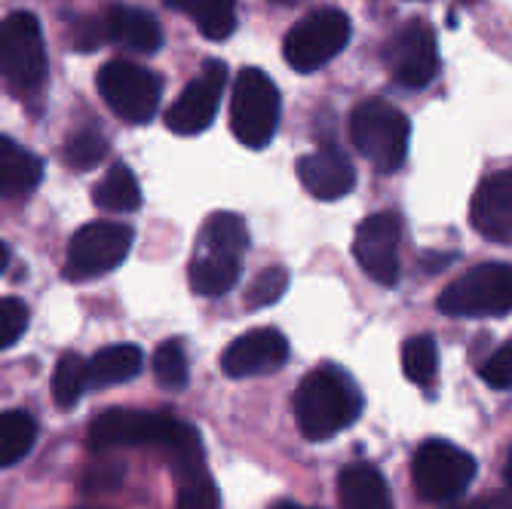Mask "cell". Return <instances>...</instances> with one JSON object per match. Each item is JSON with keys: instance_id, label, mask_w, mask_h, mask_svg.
Segmentation results:
<instances>
[{"instance_id": "cell-12", "label": "cell", "mask_w": 512, "mask_h": 509, "mask_svg": "<svg viewBox=\"0 0 512 509\" xmlns=\"http://www.w3.org/2000/svg\"><path fill=\"white\" fill-rule=\"evenodd\" d=\"M387 68L405 89H424L439 74L436 31L424 19H408L387 43Z\"/></svg>"}, {"instance_id": "cell-9", "label": "cell", "mask_w": 512, "mask_h": 509, "mask_svg": "<svg viewBox=\"0 0 512 509\" xmlns=\"http://www.w3.org/2000/svg\"><path fill=\"white\" fill-rule=\"evenodd\" d=\"M132 249V230L117 221H89L68 243L65 276L68 280H92L126 261Z\"/></svg>"}, {"instance_id": "cell-38", "label": "cell", "mask_w": 512, "mask_h": 509, "mask_svg": "<svg viewBox=\"0 0 512 509\" xmlns=\"http://www.w3.org/2000/svg\"><path fill=\"white\" fill-rule=\"evenodd\" d=\"M7 264H10V249H7L4 243H0V273L7 270Z\"/></svg>"}, {"instance_id": "cell-8", "label": "cell", "mask_w": 512, "mask_h": 509, "mask_svg": "<svg viewBox=\"0 0 512 509\" xmlns=\"http://www.w3.org/2000/svg\"><path fill=\"white\" fill-rule=\"evenodd\" d=\"M96 86L102 92V99L108 102V108L126 123H148L157 114L160 96H163L160 77L126 59L108 62L99 71Z\"/></svg>"}, {"instance_id": "cell-14", "label": "cell", "mask_w": 512, "mask_h": 509, "mask_svg": "<svg viewBox=\"0 0 512 509\" xmlns=\"http://www.w3.org/2000/svg\"><path fill=\"white\" fill-rule=\"evenodd\" d=\"M399 243H402V221L393 212L368 215L353 237V255L368 280L378 286L399 283Z\"/></svg>"}, {"instance_id": "cell-26", "label": "cell", "mask_w": 512, "mask_h": 509, "mask_svg": "<svg viewBox=\"0 0 512 509\" xmlns=\"http://www.w3.org/2000/svg\"><path fill=\"white\" fill-rule=\"evenodd\" d=\"M37 424L25 411H0V470L13 467L34 448Z\"/></svg>"}, {"instance_id": "cell-24", "label": "cell", "mask_w": 512, "mask_h": 509, "mask_svg": "<svg viewBox=\"0 0 512 509\" xmlns=\"http://www.w3.org/2000/svg\"><path fill=\"white\" fill-rule=\"evenodd\" d=\"M188 276H191V289L197 295L218 298V295H227L230 289L237 286V280H240V261L237 258L194 252Z\"/></svg>"}, {"instance_id": "cell-5", "label": "cell", "mask_w": 512, "mask_h": 509, "mask_svg": "<svg viewBox=\"0 0 512 509\" xmlns=\"http://www.w3.org/2000/svg\"><path fill=\"white\" fill-rule=\"evenodd\" d=\"M445 316H506L512 310V264H479L457 276L436 298Z\"/></svg>"}, {"instance_id": "cell-27", "label": "cell", "mask_w": 512, "mask_h": 509, "mask_svg": "<svg viewBox=\"0 0 512 509\" xmlns=\"http://www.w3.org/2000/svg\"><path fill=\"white\" fill-rule=\"evenodd\" d=\"M402 372L417 387H433L439 375V347L430 335L408 338L402 347Z\"/></svg>"}, {"instance_id": "cell-40", "label": "cell", "mask_w": 512, "mask_h": 509, "mask_svg": "<svg viewBox=\"0 0 512 509\" xmlns=\"http://www.w3.org/2000/svg\"><path fill=\"white\" fill-rule=\"evenodd\" d=\"M273 4H298V0H273Z\"/></svg>"}, {"instance_id": "cell-36", "label": "cell", "mask_w": 512, "mask_h": 509, "mask_svg": "<svg viewBox=\"0 0 512 509\" xmlns=\"http://www.w3.org/2000/svg\"><path fill=\"white\" fill-rule=\"evenodd\" d=\"M473 509H512V494H491L473 503Z\"/></svg>"}, {"instance_id": "cell-1", "label": "cell", "mask_w": 512, "mask_h": 509, "mask_svg": "<svg viewBox=\"0 0 512 509\" xmlns=\"http://www.w3.org/2000/svg\"><path fill=\"white\" fill-rule=\"evenodd\" d=\"M292 411L304 439L325 442L356 424L362 414V393L341 368L319 365L298 384Z\"/></svg>"}, {"instance_id": "cell-6", "label": "cell", "mask_w": 512, "mask_h": 509, "mask_svg": "<svg viewBox=\"0 0 512 509\" xmlns=\"http://www.w3.org/2000/svg\"><path fill=\"white\" fill-rule=\"evenodd\" d=\"M279 126V89L276 83L258 71V68H243L234 96H230V129L240 138L246 148H267Z\"/></svg>"}, {"instance_id": "cell-39", "label": "cell", "mask_w": 512, "mask_h": 509, "mask_svg": "<svg viewBox=\"0 0 512 509\" xmlns=\"http://www.w3.org/2000/svg\"><path fill=\"white\" fill-rule=\"evenodd\" d=\"M270 509H307V506H298V503H289V500H283V503H276V506H270Z\"/></svg>"}, {"instance_id": "cell-41", "label": "cell", "mask_w": 512, "mask_h": 509, "mask_svg": "<svg viewBox=\"0 0 512 509\" xmlns=\"http://www.w3.org/2000/svg\"><path fill=\"white\" fill-rule=\"evenodd\" d=\"M460 509H473V503H470V506H460Z\"/></svg>"}, {"instance_id": "cell-11", "label": "cell", "mask_w": 512, "mask_h": 509, "mask_svg": "<svg viewBox=\"0 0 512 509\" xmlns=\"http://www.w3.org/2000/svg\"><path fill=\"white\" fill-rule=\"evenodd\" d=\"M178 418L154 411H132V408H108L96 414L89 424V445L96 451L111 448H135V445H166Z\"/></svg>"}, {"instance_id": "cell-29", "label": "cell", "mask_w": 512, "mask_h": 509, "mask_svg": "<svg viewBox=\"0 0 512 509\" xmlns=\"http://www.w3.org/2000/svg\"><path fill=\"white\" fill-rule=\"evenodd\" d=\"M154 378L163 390H181L188 387V353L181 341H163L154 350Z\"/></svg>"}, {"instance_id": "cell-18", "label": "cell", "mask_w": 512, "mask_h": 509, "mask_svg": "<svg viewBox=\"0 0 512 509\" xmlns=\"http://www.w3.org/2000/svg\"><path fill=\"white\" fill-rule=\"evenodd\" d=\"M105 13V28H108V43H117L123 50L132 53H157L163 43V31L157 19L138 7L126 4H111Z\"/></svg>"}, {"instance_id": "cell-33", "label": "cell", "mask_w": 512, "mask_h": 509, "mask_svg": "<svg viewBox=\"0 0 512 509\" xmlns=\"http://www.w3.org/2000/svg\"><path fill=\"white\" fill-rule=\"evenodd\" d=\"M71 43L80 53H92L99 50L102 43H108V28H105V13H92L74 22L71 28Z\"/></svg>"}, {"instance_id": "cell-25", "label": "cell", "mask_w": 512, "mask_h": 509, "mask_svg": "<svg viewBox=\"0 0 512 509\" xmlns=\"http://www.w3.org/2000/svg\"><path fill=\"white\" fill-rule=\"evenodd\" d=\"M92 203L105 212H135L142 206V188L129 166L117 163L108 169V175L92 188Z\"/></svg>"}, {"instance_id": "cell-37", "label": "cell", "mask_w": 512, "mask_h": 509, "mask_svg": "<svg viewBox=\"0 0 512 509\" xmlns=\"http://www.w3.org/2000/svg\"><path fill=\"white\" fill-rule=\"evenodd\" d=\"M503 479H506V485H509V491H512V448H509L506 464H503Z\"/></svg>"}, {"instance_id": "cell-10", "label": "cell", "mask_w": 512, "mask_h": 509, "mask_svg": "<svg viewBox=\"0 0 512 509\" xmlns=\"http://www.w3.org/2000/svg\"><path fill=\"white\" fill-rule=\"evenodd\" d=\"M169 464L178 482V500L175 509H221L218 488L206 470V451L203 439L191 424H178L172 439L166 442Z\"/></svg>"}, {"instance_id": "cell-20", "label": "cell", "mask_w": 512, "mask_h": 509, "mask_svg": "<svg viewBox=\"0 0 512 509\" xmlns=\"http://www.w3.org/2000/svg\"><path fill=\"white\" fill-rule=\"evenodd\" d=\"M43 178V163L13 138L0 135V200L28 197Z\"/></svg>"}, {"instance_id": "cell-30", "label": "cell", "mask_w": 512, "mask_h": 509, "mask_svg": "<svg viewBox=\"0 0 512 509\" xmlns=\"http://www.w3.org/2000/svg\"><path fill=\"white\" fill-rule=\"evenodd\" d=\"M289 289V273L283 267H264L255 280L249 283L246 289V298H243V307L246 310H261V307H270L276 304L279 298L286 295Z\"/></svg>"}, {"instance_id": "cell-34", "label": "cell", "mask_w": 512, "mask_h": 509, "mask_svg": "<svg viewBox=\"0 0 512 509\" xmlns=\"http://www.w3.org/2000/svg\"><path fill=\"white\" fill-rule=\"evenodd\" d=\"M479 375L488 387L494 390H509L512 387V341H506L482 368H479Z\"/></svg>"}, {"instance_id": "cell-22", "label": "cell", "mask_w": 512, "mask_h": 509, "mask_svg": "<svg viewBox=\"0 0 512 509\" xmlns=\"http://www.w3.org/2000/svg\"><path fill=\"white\" fill-rule=\"evenodd\" d=\"M145 365V353L135 344H111L86 362L89 387H114L132 381Z\"/></svg>"}, {"instance_id": "cell-21", "label": "cell", "mask_w": 512, "mask_h": 509, "mask_svg": "<svg viewBox=\"0 0 512 509\" xmlns=\"http://www.w3.org/2000/svg\"><path fill=\"white\" fill-rule=\"evenodd\" d=\"M246 249H249V230H246V221L240 215L215 212L203 221V230L197 237V252L240 261Z\"/></svg>"}, {"instance_id": "cell-23", "label": "cell", "mask_w": 512, "mask_h": 509, "mask_svg": "<svg viewBox=\"0 0 512 509\" xmlns=\"http://www.w3.org/2000/svg\"><path fill=\"white\" fill-rule=\"evenodd\" d=\"M166 4L188 16L209 40H227L237 28V0H166Z\"/></svg>"}, {"instance_id": "cell-15", "label": "cell", "mask_w": 512, "mask_h": 509, "mask_svg": "<svg viewBox=\"0 0 512 509\" xmlns=\"http://www.w3.org/2000/svg\"><path fill=\"white\" fill-rule=\"evenodd\" d=\"M289 359V341L276 329H252L230 341L221 356V372L227 378H258L270 375Z\"/></svg>"}, {"instance_id": "cell-4", "label": "cell", "mask_w": 512, "mask_h": 509, "mask_svg": "<svg viewBox=\"0 0 512 509\" xmlns=\"http://www.w3.org/2000/svg\"><path fill=\"white\" fill-rule=\"evenodd\" d=\"M0 77L16 96H34L46 80L43 31L28 10H16L0 22Z\"/></svg>"}, {"instance_id": "cell-17", "label": "cell", "mask_w": 512, "mask_h": 509, "mask_svg": "<svg viewBox=\"0 0 512 509\" xmlns=\"http://www.w3.org/2000/svg\"><path fill=\"white\" fill-rule=\"evenodd\" d=\"M301 184L316 200H341L356 188V169L341 148H316L298 160Z\"/></svg>"}, {"instance_id": "cell-28", "label": "cell", "mask_w": 512, "mask_h": 509, "mask_svg": "<svg viewBox=\"0 0 512 509\" xmlns=\"http://www.w3.org/2000/svg\"><path fill=\"white\" fill-rule=\"evenodd\" d=\"M89 387V375H86V359L80 353H62L56 362V372H53V396L56 405L62 411H71L83 390Z\"/></svg>"}, {"instance_id": "cell-35", "label": "cell", "mask_w": 512, "mask_h": 509, "mask_svg": "<svg viewBox=\"0 0 512 509\" xmlns=\"http://www.w3.org/2000/svg\"><path fill=\"white\" fill-rule=\"evenodd\" d=\"M123 476H126V470H123L120 464H105V467H92V470H86L83 485H86L89 491H105V488L120 485Z\"/></svg>"}, {"instance_id": "cell-2", "label": "cell", "mask_w": 512, "mask_h": 509, "mask_svg": "<svg viewBox=\"0 0 512 509\" xmlns=\"http://www.w3.org/2000/svg\"><path fill=\"white\" fill-rule=\"evenodd\" d=\"M350 138L356 151L378 172H396L408 157L411 123L384 99H365L350 114Z\"/></svg>"}, {"instance_id": "cell-13", "label": "cell", "mask_w": 512, "mask_h": 509, "mask_svg": "<svg viewBox=\"0 0 512 509\" xmlns=\"http://www.w3.org/2000/svg\"><path fill=\"white\" fill-rule=\"evenodd\" d=\"M227 86V65L209 59L200 74L181 89V96L166 111V126L178 135H200L212 126Z\"/></svg>"}, {"instance_id": "cell-32", "label": "cell", "mask_w": 512, "mask_h": 509, "mask_svg": "<svg viewBox=\"0 0 512 509\" xmlns=\"http://www.w3.org/2000/svg\"><path fill=\"white\" fill-rule=\"evenodd\" d=\"M28 329V307L19 298H0V353L13 347Z\"/></svg>"}, {"instance_id": "cell-19", "label": "cell", "mask_w": 512, "mask_h": 509, "mask_svg": "<svg viewBox=\"0 0 512 509\" xmlns=\"http://www.w3.org/2000/svg\"><path fill=\"white\" fill-rule=\"evenodd\" d=\"M338 509H393L387 479L375 464H347L338 473Z\"/></svg>"}, {"instance_id": "cell-16", "label": "cell", "mask_w": 512, "mask_h": 509, "mask_svg": "<svg viewBox=\"0 0 512 509\" xmlns=\"http://www.w3.org/2000/svg\"><path fill=\"white\" fill-rule=\"evenodd\" d=\"M470 221L485 240L512 243V169L491 172L473 194Z\"/></svg>"}, {"instance_id": "cell-3", "label": "cell", "mask_w": 512, "mask_h": 509, "mask_svg": "<svg viewBox=\"0 0 512 509\" xmlns=\"http://www.w3.org/2000/svg\"><path fill=\"white\" fill-rule=\"evenodd\" d=\"M476 479V457L448 439H427L411 457V485L427 503H448L467 494Z\"/></svg>"}, {"instance_id": "cell-31", "label": "cell", "mask_w": 512, "mask_h": 509, "mask_svg": "<svg viewBox=\"0 0 512 509\" xmlns=\"http://www.w3.org/2000/svg\"><path fill=\"white\" fill-rule=\"evenodd\" d=\"M108 157V142L96 129H80L65 142V163L74 169H92Z\"/></svg>"}, {"instance_id": "cell-7", "label": "cell", "mask_w": 512, "mask_h": 509, "mask_svg": "<svg viewBox=\"0 0 512 509\" xmlns=\"http://www.w3.org/2000/svg\"><path fill=\"white\" fill-rule=\"evenodd\" d=\"M350 43V16L344 10L325 7L304 16L283 40V56L289 68L310 74L329 65Z\"/></svg>"}]
</instances>
